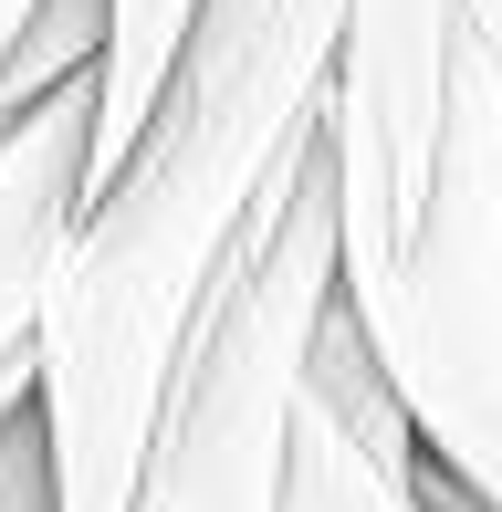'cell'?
<instances>
[{
    "instance_id": "obj_1",
    "label": "cell",
    "mask_w": 502,
    "mask_h": 512,
    "mask_svg": "<svg viewBox=\"0 0 502 512\" xmlns=\"http://www.w3.org/2000/svg\"><path fill=\"white\" fill-rule=\"evenodd\" d=\"M335 0H199L116 178L74 199L32 293V439L53 512H136L168 366L283 157L325 126Z\"/></svg>"
},
{
    "instance_id": "obj_2",
    "label": "cell",
    "mask_w": 502,
    "mask_h": 512,
    "mask_svg": "<svg viewBox=\"0 0 502 512\" xmlns=\"http://www.w3.org/2000/svg\"><path fill=\"white\" fill-rule=\"evenodd\" d=\"M335 314L398 398L408 450L471 512H502V74L482 32L450 74L398 230L335 251Z\"/></svg>"
},
{
    "instance_id": "obj_3",
    "label": "cell",
    "mask_w": 502,
    "mask_h": 512,
    "mask_svg": "<svg viewBox=\"0 0 502 512\" xmlns=\"http://www.w3.org/2000/svg\"><path fill=\"white\" fill-rule=\"evenodd\" d=\"M325 314H335V189H325V136H304L168 366L136 512H283L293 408H304Z\"/></svg>"
},
{
    "instance_id": "obj_4",
    "label": "cell",
    "mask_w": 502,
    "mask_h": 512,
    "mask_svg": "<svg viewBox=\"0 0 502 512\" xmlns=\"http://www.w3.org/2000/svg\"><path fill=\"white\" fill-rule=\"evenodd\" d=\"M419 450H408V418L377 387L367 345L346 314H325L304 366V408H293V460H283V512H419L408 492Z\"/></svg>"
},
{
    "instance_id": "obj_5",
    "label": "cell",
    "mask_w": 502,
    "mask_h": 512,
    "mask_svg": "<svg viewBox=\"0 0 502 512\" xmlns=\"http://www.w3.org/2000/svg\"><path fill=\"white\" fill-rule=\"evenodd\" d=\"M84 115H95V74L53 84L42 105L0 126V377H21V356H32V293L84 189Z\"/></svg>"
},
{
    "instance_id": "obj_6",
    "label": "cell",
    "mask_w": 502,
    "mask_h": 512,
    "mask_svg": "<svg viewBox=\"0 0 502 512\" xmlns=\"http://www.w3.org/2000/svg\"><path fill=\"white\" fill-rule=\"evenodd\" d=\"M189 11H199V0H105V42H95V115H84V189H74V199H95L105 178H116L126 136L147 126L157 84H168L178 42H189Z\"/></svg>"
},
{
    "instance_id": "obj_7",
    "label": "cell",
    "mask_w": 502,
    "mask_h": 512,
    "mask_svg": "<svg viewBox=\"0 0 502 512\" xmlns=\"http://www.w3.org/2000/svg\"><path fill=\"white\" fill-rule=\"evenodd\" d=\"M95 42H105V0H32L21 42L0 53V126H11L21 105H42L53 84L95 74Z\"/></svg>"
},
{
    "instance_id": "obj_8",
    "label": "cell",
    "mask_w": 502,
    "mask_h": 512,
    "mask_svg": "<svg viewBox=\"0 0 502 512\" xmlns=\"http://www.w3.org/2000/svg\"><path fill=\"white\" fill-rule=\"evenodd\" d=\"M0 512H53V481H42L32 408H11V418H0Z\"/></svg>"
},
{
    "instance_id": "obj_9",
    "label": "cell",
    "mask_w": 502,
    "mask_h": 512,
    "mask_svg": "<svg viewBox=\"0 0 502 512\" xmlns=\"http://www.w3.org/2000/svg\"><path fill=\"white\" fill-rule=\"evenodd\" d=\"M471 32H482V53H492V74H502V0H471Z\"/></svg>"
},
{
    "instance_id": "obj_10",
    "label": "cell",
    "mask_w": 502,
    "mask_h": 512,
    "mask_svg": "<svg viewBox=\"0 0 502 512\" xmlns=\"http://www.w3.org/2000/svg\"><path fill=\"white\" fill-rule=\"evenodd\" d=\"M21 21H32V0H0V53L21 42Z\"/></svg>"
}]
</instances>
